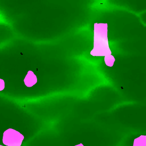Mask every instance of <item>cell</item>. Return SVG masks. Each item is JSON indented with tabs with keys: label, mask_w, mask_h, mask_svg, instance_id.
<instances>
[{
	"label": "cell",
	"mask_w": 146,
	"mask_h": 146,
	"mask_svg": "<svg viewBox=\"0 0 146 146\" xmlns=\"http://www.w3.org/2000/svg\"><path fill=\"white\" fill-rule=\"evenodd\" d=\"M133 146H146V136L141 135L133 141Z\"/></svg>",
	"instance_id": "cell-3"
},
{
	"label": "cell",
	"mask_w": 146,
	"mask_h": 146,
	"mask_svg": "<svg viewBox=\"0 0 146 146\" xmlns=\"http://www.w3.org/2000/svg\"><path fill=\"white\" fill-rule=\"evenodd\" d=\"M115 61V58L111 54L104 56V62L107 66L112 67L113 65L114 62Z\"/></svg>",
	"instance_id": "cell-4"
},
{
	"label": "cell",
	"mask_w": 146,
	"mask_h": 146,
	"mask_svg": "<svg viewBox=\"0 0 146 146\" xmlns=\"http://www.w3.org/2000/svg\"><path fill=\"white\" fill-rule=\"evenodd\" d=\"M24 82L25 84L27 87H30L33 86L36 83L37 79L36 76L33 73V72H32L31 71H29L25 78Z\"/></svg>",
	"instance_id": "cell-2"
},
{
	"label": "cell",
	"mask_w": 146,
	"mask_h": 146,
	"mask_svg": "<svg viewBox=\"0 0 146 146\" xmlns=\"http://www.w3.org/2000/svg\"><path fill=\"white\" fill-rule=\"evenodd\" d=\"M92 56H106L111 54L107 36L94 35V48L90 52Z\"/></svg>",
	"instance_id": "cell-1"
},
{
	"label": "cell",
	"mask_w": 146,
	"mask_h": 146,
	"mask_svg": "<svg viewBox=\"0 0 146 146\" xmlns=\"http://www.w3.org/2000/svg\"><path fill=\"white\" fill-rule=\"evenodd\" d=\"M75 146H84L82 143H80V144H78V145H75Z\"/></svg>",
	"instance_id": "cell-5"
}]
</instances>
